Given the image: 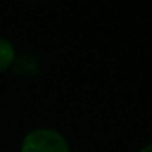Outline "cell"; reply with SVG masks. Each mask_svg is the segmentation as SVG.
<instances>
[{"label": "cell", "instance_id": "obj_1", "mask_svg": "<svg viewBox=\"0 0 152 152\" xmlns=\"http://www.w3.org/2000/svg\"><path fill=\"white\" fill-rule=\"evenodd\" d=\"M20 152H70V147L57 129L36 128L23 137Z\"/></svg>", "mask_w": 152, "mask_h": 152}, {"label": "cell", "instance_id": "obj_2", "mask_svg": "<svg viewBox=\"0 0 152 152\" xmlns=\"http://www.w3.org/2000/svg\"><path fill=\"white\" fill-rule=\"evenodd\" d=\"M17 59V51L15 46L7 39L0 36V72H5L7 69L13 67Z\"/></svg>", "mask_w": 152, "mask_h": 152}, {"label": "cell", "instance_id": "obj_3", "mask_svg": "<svg viewBox=\"0 0 152 152\" xmlns=\"http://www.w3.org/2000/svg\"><path fill=\"white\" fill-rule=\"evenodd\" d=\"M15 70L20 74H28V75H33V74L38 72V62L30 56H21L15 59V64H13Z\"/></svg>", "mask_w": 152, "mask_h": 152}, {"label": "cell", "instance_id": "obj_4", "mask_svg": "<svg viewBox=\"0 0 152 152\" xmlns=\"http://www.w3.org/2000/svg\"><path fill=\"white\" fill-rule=\"evenodd\" d=\"M137 152H152V142H149L147 145H144V147H141Z\"/></svg>", "mask_w": 152, "mask_h": 152}]
</instances>
